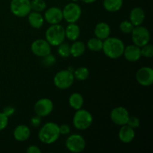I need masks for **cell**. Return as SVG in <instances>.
Segmentation results:
<instances>
[{
  "mask_svg": "<svg viewBox=\"0 0 153 153\" xmlns=\"http://www.w3.org/2000/svg\"><path fill=\"white\" fill-rule=\"evenodd\" d=\"M125 45L117 37H108L103 42L102 49L105 55L111 59H117L123 55Z\"/></svg>",
  "mask_w": 153,
  "mask_h": 153,
  "instance_id": "obj_1",
  "label": "cell"
},
{
  "mask_svg": "<svg viewBox=\"0 0 153 153\" xmlns=\"http://www.w3.org/2000/svg\"><path fill=\"white\" fill-rule=\"evenodd\" d=\"M59 126L55 123L49 122L41 127L38 133L40 141L46 144H51L56 141L60 136Z\"/></svg>",
  "mask_w": 153,
  "mask_h": 153,
  "instance_id": "obj_2",
  "label": "cell"
},
{
  "mask_svg": "<svg viewBox=\"0 0 153 153\" xmlns=\"http://www.w3.org/2000/svg\"><path fill=\"white\" fill-rule=\"evenodd\" d=\"M65 39V28L60 24L52 25L46 31V40L51 46H57Z\"/></svg>",
  "mask_w": 153,
  "mask_h": 153,
  "instance_id": "obj_3",
  "label": "cell"
},
{
  "mask_svg": "<svg viewBox=\"0 0 153 153\" xmlns=\"http://www.w3.org/2000/svg\"><path fill=\"white\" fill-rule=\"evenodd\" d=\"M93 123L92 114L85 109H79L73 119V126L79 130L88 129Z\"/></svg>",
  "mask_w": 153,
  "mask_h": 153,
  "instance_id": "obj_4",
  "label": "cell"
},
{
  "mask_svg": "<svg viewBox=\"0 0 153 153\" xmlns=\"http://www.w3.org/2000/svg\"><path fill=\"white\" fill-rule=\"evenodd\" d=\"M74 79L73 72L70 70H61L54 77V84L59 89H67L73 85Z\"/></svg>",
  "mask_w": 153,
  "mask_h": 153,
  "instance_id": "obj_5",
  "label": "cell"
},
{
  "mask_svg": "<svg viewBox=\"0 0 153 153\" xmlns=\"http://www.w3.org/2000/svg\"><path fill=\"white\" fill-rule=\"evenodd\" d=\"M10 8L12 13L18 17H25L31 12L30 0H11Z\"/></svg>",
  "mask_w": 153,
  "mask_h": 153,
  "instance_id": "obj_6",
  "label": "cell"
},
{
  "mask_svg": "<svg viewBox=\"0 0 153 153\" xmlns=\"http://www.w3.org/2000/svg\"><path fill=\"white\" fill-rule=\"evenodd\" d=\"M62 13L63 18L68 23H76L82 16V8L78 4L71 2L64 7Z\"/></svg>",
  "mask_w": 153,
  "mask_h": 153,
  "instance_id": "obj_7",
  "label": "cell"
},
{
  "mask_svg": "<svg viewBox=\"0 0 153 153\" xmlns=\"http://www.w3.org/2000/svg\"><path fill=\"white\" fill-rule=\"evenodd\" d=\"M131 34L134 44L140 48L149 43L150 40L149 31H148L147 28L140 25L134 27Z\"/></svg>",
  "mask_w": 153,
  "mask_h": 153,
  "instance_id": "obj_8",
  "label": "cell"
},
{
  "mask_svg": "<svg viewBox=\"0 0 153 153\" xmlns=\"http://www.w3.org/2000/svg\"><path fill=\"white\" fill-rule=\"evenodd\" d=\"M86 143L80 134H72L69 136L66 140V147L69 151L74 153H79L82 152L85 149Z\"/></svg>",
  "mask_w": 153,
  "mask_h": 153,
  "instance_id": "obj_9",
  "label": "cell"
},
{
  "mask_svg": "<svg viewBox=\"0 0 153 153\" xmlns=\"http://www.w3.org/2000/svg\"><path fill=\"white\" fill-rule=\"evenodd\" d=\"M31 50L33 54L43 58L51 53V45L46 40L37 39L31 43Z\"/></svg>",
  "mask_w": 153,
  "mask_h": 153,
  "instance_id": "obj_10",
  "label": "cell"
},
{
  "mask_svg": "<svg viewBox=\"0 0 153 153\" xmlns=\"http://www.w3.org/2000/svg\"><path fill=\"white\" fill-rule=\"evenodd\" d=\"M53 102L52 100L47 98H43L39 100L34 106V110L36 115L40 117L48 116L52 113L53 110Z\"/></svg>",
  "mask_w": 153,
  "mask_h": 153,
  "instance_id": "obj_11",
  "label": "cell"
},
{
  "mask_svg": "<svg viewBox=\"0 0 153 153\" xmlns=\"http://www.w3.org/2000/svg\"><path fill=\"white\" fill-rule=\"evenodd\" d=\"M136 79L142 86H150L153 83V70L149 67H141L136 73Z\"/></svg>",
  "mask_w": 153,
  "mask_h": 153,
  "instance_id": "obj_12",
  "label": "cell"
},
{
  "mask_svg": "<svg viewBox=\"0 0 153 153\" xmlns=\"http://www.w3.org/2000/svg\"><path fill=\"white\" fill-rule=\"evenodd\" d=\"M129 117L128 111L123 107H117L111 112V120L117 126L126 125Z\"/></svg>",
  "mask_w": 153,
  "mask_h": 153,
  "instance_id": "obj_13",
  "label": "cell"
},
{
  "mask_svg": "<svg viewBox=\"0 0 153 153\" xmlns=\"http://www.w3.org/2000/svg\"><path fill=\"white\" fill-rule=\"evenodd\" d=\"M44 18L46 22L51 25L60 24V22L64 19L62 10L58 7H50L45 12Z\"/></svg>",
  "mask_w": 153,
  "mask_h": 153,
  "instance_id": "obj_14",
  "label": "cell"
},
{
  "mask_svg": "<svg viewBox=\"0 0 153 153\" xmlns=\"http://www.w3.org/2000/svg\"><path fill=\"white\" fill-rule=\"evenodd\" d=\"M123 55L126 59L131 62L138 61L141 57L140 48L136 45H129L124 49Z\"/></svg>",
  "mask_w": 153,
  "mask_h": 153,
  "instance_id": "obj_15",
  "label": "cell"
},
{
  "mask_svg": "<svg viewBox=\"0 0 153 153\" xmlns=\"http://www.w3.org/2000/svg\"><path fill=\"white\" fill-rule=\"evenodd\" d=\"M121 128L119 131V138L123 143H131L135 137L134 129L128 125L121 126Z\"/></svg>",
  "mask_w": 153,
  "mask_h": 153,
  "instance_id": "obj_16",
  "label": "cell"
},
{
  "mask_svg": "<svg viewBox=\"0 0 153 153\" xmlns=\"http://www.w3.org/2000/svg\"><path fill=\"white\" fill-rule=\"evenodd\" d=\"M130 22L135 26L141 25L145 19V13L141 7H134L130 12Z\"/></svg>",
  "mask_w": 153,
  "mask_h": 153,
  "instance_id": "obj_17",
  "label": "cell"
},
{
  "mask_svg": "<svg viewBox=\"0 0 153 153\" xmlns=\"http://www.w3.org/2000/svg\"><path fill=\"white\" fill-rule=\"evenodd\" d=\"M96 37L100 40H105L111 34V28L108 24L105 22H99L94 28Z\"/></svg>",
  "mask_w": 153,
  "mask_h": 153,
  "instance_id": "obj_18",
  "label": "cell"
},
{
  "mask_svg": "<svg viewBox=\"0 0 153 153\" xmlns=\"http://www.w3.org/2000/svg\"><path fill=\"white\" fill-rule=\"evenodd\" d=\"M30 134L31 131L29 128L25 125L18 126L13 131V137L18 141H25L29 138Z\"/></svg>",
  "mask_w": 153,
  "mask_h": 153,
  "instance_id": "obj_19",
  "label": "cell"
},
{
  "mask_svg": "<svg viewBox=\"0 0 153 153\" xmlns=\"http://www.w3.org/2000/svg\"><path fill=\"white\" fill-rule=\"evenodd\" d=\"M28 19L30 25L34 28H40L43 25L44 22V18L43 17L40 12L33 11L28 13Z\"/></svg>",
  "mask_w": 153,
  "mask_h": 153,
  "instance_id": "obj_20",
  "label": "cell"
},
{
  "mask_svg": "<svg viewBox=\"0 0 153 153\" xmlns=\"http://www.w3.org/2000/svg\"><path fill=\"white\" fill-rule=\"evenodd\" d=\"M80 28L76 23H70L65 29V37L71 41H76L80 36Z\"/></svg>",
  "mask_w": 153,
  "mask_h": 153,
  "instance_id": "obj_21",
  "label": "cell"
},
{
  "mask_svg": "<svg viewBox=\"0 0 153 153\" xmlns=\"http://www.w3.org/2000/svg\"><path fill=\"white\" fill-rule=\"evenodd\" d=\"M69 104L75 110H79L82 108L84 104L83 97L79 93H74L71 94L69 98Z\"/></svg>",
  "mask_w": 153,
  "mask_h": 153,
  "instance_id": "obj_22",
  "label": "cell"
},
{
  "mask_svg": "<svg viewBox=\"0 0 153 153\" xmlns=\"http://www.w3.org/2000/svg\"><path fill=\"white\" fill-rule=\"evenodd\" d=\"M123 6V0H104L103 7L109 12L118 11Z\"/></svg>",
  "mask_w": 153,
  "mask_h": 153,
  "instance_id": "obj_23",
  "label": "cell"
},
{
  "mask_svg": "<svg viewBox=\"0 0 153 153\" xmlns=\"http://www.w3.org/2000/svg\"><path fill=\"white\" fill-rule=\"evenodd\" d=\"M85 52V45L82 41H76L70 46V55L74 58L82 56Z\"/></svg>",
  "mask_w": 153,
  "mask_h": 153,
  "instance_id": "obj_24",
  "label": "cell"
},
{
  "mask_svg": "<svg viewBox=\"0 0 153 153\" xmlns=\"http://www.w3.org/2000/svg\"><path fill=\"white\" fill-rule=\"evenodd\" d=\"M103 41L102 40L97 38V37H94L91 38L88 41V47L90 50L93 52H99V51L102 49Z\"/></svg>",
  "mask_w": 153,
  "mask_h": 153,
  "instance_id": "obj_25",
  "label": "cell"
},
{
  "mask_svg": "<svg viewBox=\"0 0 153 153\" xmlns=\"http://www.w3.org/2000/svg\"><path fill=\"white\" fill-rule=\"evenodd\" d=\"M74 78L79 81L86 80L89 76V70L85 67H81L76 69L73 73Z\"/></svg>",
  "mask_w": 153,
  "mask_h": 153,
  "instance_id": "obj_26",
  "label": "cell"
},
{
  "mask_svg": "<svg viewBox=\"0 0 153 153\" xmlns=\"http://www.w3.org/2000/svg\"><path fill=\"white\" fill-rule=\"evenodd\" d=\"M46 7L44 0H32L31 1V9L36 12H41Z\"/></svg>",
  "mask_w": 153,
  "mask_h": 153,
  "instance_id": "obj_27",
  "label": "cell"
},
{
  "mask_svg": "<svg viewBox=\"0 0 153 153\" xmlns=\"http://www.w3.org/2000/svg\"><path fill=\"white\" fill-rule=\"evenodd\" d=\"M58 55L62 58H68L70 55V46L68 43L63 42L58 45Z\"/></svg>",
  "mask_w": 153,
  "mask_h": 153,
  "instance_id": "obj_28",
  "label": "cell"
},
{
  "mask_svg": "<svg viewBox=\"0 0 153 153\" xmlns=\"http://www.w3.org/2000/svg\"><path fill=\"white\" fill-rule=\"evenodd\" d=\"M134 26L132 25L130 21L124 20L120 22V30L122 31L123 34H131V31L134 29Z\"/></svg>",
  "mask_w": 153,
  "mask_h": 153,
  "instance_id": "obj_29",
  "label": "cell"
},
{
  "mask_svg": "<svg viewBox=\"0 0 153 153\" xmlns=\"http://www.w3.org/2000/svg\"><path fill=\"white\" fill-rule=\"evenodd\" d=\"M140 52H141V56L147 58H152L153 56V46L151 44L147 43L145 46H142L140 49Z\"/></svg>",
  "mask_w": 153,
  "mask_h": 153,
  "instance_id": "obj_30",
  "label": "cell"
},
{
  "mask_svg": "<svg viewBox=\"0 0 153 153\" xmlns=\"http://www.w3.org/2000/svg\"><path fill=\"white\" fill-rule=\"evenodd\" d=\"M55 62H56V58L53 55H51V53L43 57V59H42V64L46 67L53 66Z\"/></svg>",
  "mask_w": 153,
  "mask_h": 153,
  "instance_id": "obj_31",
  "label": "cell"
},
{
  "mask_svg": "<svg viewBox=\"0 0 153 153\" xmlns=\"http://www.w3.org/2000/svg\"><path fill=\"white\" fill-rule=\"evenodd\" d=\"M126 125L129 126L130 127L134 129V128H137L140 126V120L136 117H129Z\"/></svg>",
  "mask_w": 153,
  "mask_h": 153,
  "instance_id": "obj_32",
  "label": "cell"
},
{
  "mask_svg": "<svg viewBox=\"0 0 153 153\" xmlns=\"http://www.w3.org/2000/svg\"><path fill=\"white\" fill-rule=\"evenodd\" d=\"M8 117L4 113H0V131L4 129L7 126Z\"/></svg>",
  "mask_w": 153,
  "mask_h": 153,
  "instance_id": "obj_33",
  "label": "cell"
},
{
  "mask_svg": "<svg viewBox=\"0 0 153 153\" xmlns=\"http://www.w3.org/2000/svg\"><path fill=\"white\" fill-rule=\"evenodd\" d=\"M40 123H41V117L36 115V116L33 117L31 120V123L33 126L37 127L40 126Z\"/></svg>",
  "mask_w": 153,
  "mask_h": 153,
  "instance_id": "obj_34",
  "label": "cell"
},
{
  "mask_svg": "<svg viewBox=\"0 0 153 153\" xmlns=\"http://www.w3.org/2000/svg\"><path fill=\"white\" fill-rule=\"evenodd\" d=\"M60 134H67L70 132V127L67 124H64L59 126Z\"/></svg>",
  "mask_w": 153,
  "mask_h": 153,
  "instance_id": "obj_35",
  "label": "cell"
},
{
  "mask_svg": "<svg viewBox=\"0 0 153 153\" xmlns=\"http://www.w3.org/2000/svg\"><path fill=\"white\" fill-rule=\"evenodd\" d=\"M15 109L13 108V107H11V106H7V107H5L3 109V113H4L7 117H9L10 116L13 115Z\"/></svg>",
  "mask_w": 153,
  "mask_h": 153,
  "instance_id": "obj_36",
  "label": "cell"
},
{
  "mask_svg": "<svg viewBox=\"0 0 153 153\" xmlns=\"http://www.w3.org/2000/svg\"><path fill=\"white\" fill-rule=\"evenodd\" d=\"M26 152L28 153H40L41 150L37 147V146H34V145H31L27 149Z\"/></svg>",
  "mask_w": 153,
  "mask_h": 153,
  "instance_id": "obj_37",
  "label": "cell"
},
{
  "mask_svg": "<svg viewBox=\"0 0 153 153\" xmlns=\"http://www.w3.org/2000/svg\"><path fill=\"white\" fill-rule=\"evenodd\" d=\"M81 1H83V2L85 3H87V4H90V3L94 2V1H96L97 0H81Z\"/></svg>",
  "mask_w": 153,
  "mask_h": 153,
  "instance_id": "obj_38",
  "label": "cell"
}]
</instances>
